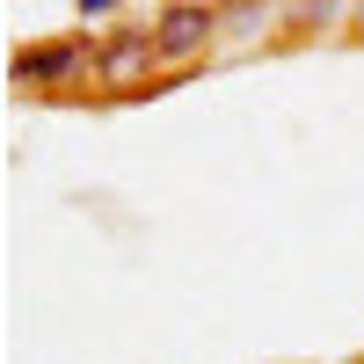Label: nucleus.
Listing matches in <instances>:
<instances>
[{
  "label": "nucleus",
  "instance_id": "20e7f679",
  "mask_svg": "<svg viewBox=\"0 0 364 364\" xmlns=\"http://www.w3.org/2000/svg\"><path fill=\"white\" fill-rule=\"evenodd\" d=\"M226 29H233V37H255V29H269V15L262 8H240V15H226Z\"/></svg>",
  "mask_w": 364,
  "mask_h": 364
},
{
  "label": "nucleus",
  "instance_id": "f03ea898",
  "mask_svg": "<svg viewBox=\"0 0 364 364\" xmlns=\"http://www.w3.org/2000/svg\"><path fill=\"white\" fill-rule=\"evenodd\" d=\"M87 66H95V37H37V44L15 51V80L22 87H66Z\"/></svg>",
  "mask_w": 364,
  "mask_h": 364
},
{
  "label": "nucleus",
  "instance_id": "7ed1b4c3",
  "mask_svg": "<svg viewBox=\"0 0 364 364\" xmlns=\"http://www.w3.org/2000/svg\"><path fill=\"white\" fill-rule=\"evenodd\" d=\"M219 29H226V15H211V8H190V0H182V8H168V15L154 22L161 66H182V58H197L211 37H219Z\"/></svg>",
  "mask_w": 364,
  "mask_h": 364
},
{
  "label": "nucleus",
  "instance_id": "f257e3e1",
  "mask_svg": "<svg viewBox=\"0 0 364 364\" xmlns=\"http://www.w3.org/2000/svg\"><path fill=\"white\" fill-rule=\"evenodd\" d=\"M154 58H161V44H154L146 22H109L102 37H95V80L102 87H139Z\"/></svg>",
  "mask_w": 364,
  "mask_h": 364
}]
</instances>
